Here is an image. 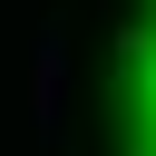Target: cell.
I'll return each mask as SVG.
<instances>
[{
	"label": "cell",
	"instance_id": "obj_1",
	"mask_svg": "<svg viewBox=\"0 0 156 156\" xmlns=\"http://www.w3.org/2000/svg\"><path fill=\"white\" fill-rule=\"evenodd\" d=\"M127 156H156V0L127 20Z\"/></svg>",
	"mask_w": 156,
	"mask_h": 156
}]
</instances>
